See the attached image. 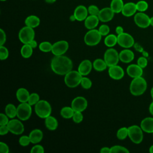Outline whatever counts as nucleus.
<instances>
[{
	"instance_id": "obj_1",
	"label": "nucleus",
	"mask_w": 153,
	"mask_h": 153,
	"mask_svg": "<svg viewBox=\"0 0 153 153\" xmlns=\"http://www.w3.org/2000/svg\"><path fill=\"white\" fill-rule=\"evenodd\" d=\"M72 68L73 63L71 59L63 55L55 56L51 62V68L57 75H65L72 71Z\"/></svg>"
},
{
	"instance_id": "obj_2",
	"label": "nucleus",
	"mask_w": 153,
	"mask_h": 153,
	"mask_svg": "<svg viewBox=\"0 0 153 153\" xmlns=\"http://www.w3.org/2000/svg\"><path fill=\"white\" fill-rule=\"evenodd\" d=\"M146 88L147 82L142 76L133 78L130 85V91L131 94L135 96L143 94Z\"/></svg>"
},
{
	"instance_id": "obj_3",
	"label": "nucleus",
	"mask_w": 153,
	"mask_h": 153,
	"mask_svg": "<svg viewBox=\"0 0 153 153\" xmlns=\"http://www.w3.org/2000/svg\"><path fill=\"white\" fill-rule=\"evenodd\" d=\"M35 112L38 117L45 119L51 115V106L47 100H40L35 105Z\"/></svg>"
},
{
	"instance_id": "obj_4",
	"label": "nucleus",
	"mask_w": 153,
	"mask_h": 153,
	"mask_svg": "<svg viewBox=\"0 0 153 153\" xmlns=\"http://www.w3.org/2000/svg\"><path fill=\"white\" fill-rule=\"evenodd\" d=\"M82 75L77 71H71L65 75L64 81L69 88H75L80 84Z\"/></svg>"
},
{
	"instance_id": "obj_5",
	"label": "nucleus",
	"mask_w": 153,
	"mask_h": 153,
	"mask_svg": "<svg viewBox=\"0 0 153 153\" xmlns=\"http://www.w3.org/2000/svg\"><path fill=\"white\" fill-rule=\"evenodd\" d=\"M102 39V35L99 30L93 29L89 30L84 35V41L85 44L89 46H94L97 45Z\"/></svg>"
},
{
	"instance_id": "obj_6",
	"label": "nucleus",
	"mask_w": 153,
	"mask_h": 153,
	"mask_svg": "<svg viewBox=\"0 0 153 153\" xmlns=\"http://www.w3.org/2000/svg\"><path fill=\"white\" fill-rule=\"evenodd\" d=\"M143 131L140 126L133 125L128 127V136L134 143L139 144L143 140Z\"/></svg>"
},
{
	"instance_id": "obj_7",
	"label": "nucleus",
	"mask_w": 153,
	"mask_h": 153,
	"mask_svg": "<svg viewBox=\"0 0 153 153\" xmlns=\"http://www.w3.org/2000/svg\"><path fill=\"white\" fill-rule=\"evenodd\" d=\"M32 114V106L28 102L21 103L17 107V117L22 121L29 119Z\"/></svg>"
},
{
	"instance_id": "obj_8",
	"label": "nucleus",
	"mask_w": 153,
	"mask_h": 153,
	"mask_svg": "<svg viewBox=\"0 0 153 153\" xmlns=\"http://www.w3.org/2000/svg\"><path fill=\"white\" fill-rule=\"evenodd\" d=\"M103 59L108 67L116 65L120 60L119 53L115 49L110 47L105 51Z\"/></svg>"
},
{
	"instance_id": "obj_9",
	"label": "nucleus",
	"mask_w": 153,
	"mask_h": 153,
	"mask_svg": "<svg viewBox=\"0 0 153 153\" xmlns=\"http://www.w3.org/2000/svg\"><path fill=\"white\" fill-rule=\"evenodd\" d=\"M35 31L33 28L27 26L23 27L19 32V39L23 44H29L34 39Z\"/></svg>"
},
{
	"instance_id": "obj_10",
	"label": "nucleus",
	"mask_w": 153,
	"mask_h": 153,
	"mask_svg": "<svg viewBox=\"0 0 153 153\" xmlns=\"http://www.w3.org/2000/svg\"><path fill=\"white\" fill-rule=\"evenodd\" d=\"M117 44L125 48H129L134 44L133 37L129 33L123 32L117 35Z\"/></svg>"
},
{
	"instance_id": "obj_11",
	"label": "nucleus",
	"mask_w": 153,
	"mask_h": 153,
	"mask_svg": "<svg viewBox=\"0 0 153 153\" xmlns=\"http://www.w3.org/2000/svg\"><path fill=\"white\" fill-rule=\"evenodd\" d=\"M134 22L139 27L146 28L150 26V17L143 12H138L134 16Z\"/></svg>"
},
{
	"instance_id": "obj_12",
	"label": "nucleus",
	"mask_w": 153,
	"mask_h": 153,
	"mask_svg": "<svg viewBox=\"0 0 153 153\" xmlns=\"http://www.w3.org/2000/svg\"><path fill=\"white\" fill-rule=\"evenodd\" d=\"M7 126L9 128L10 132L16 135L22 134L25 130L23 124L17 119L13 118L12 120H10Z\"/></svg>"
},
{
	"instance_id": "obj_13",
	"label": "nucleus",
	"mask_w": 153,
	"mask_h": 153,
	"mask_svg": "<svg viewBox=\"0 0 153 153\" xmlns=\"http://www.w3.org/2000/svg\"><path fill=\"white\" fill-rule=\"evenodd\" d=\"M69 44L66 41L62 40L54 42L53 44L51 53L54 56L63 55L68 50Z\"/></svg>"
},
{
	"instance_id": "obj_14",
	"label": "nucleus",
	"mask_w": 153,
	"mask_h": 153,
	"mask_svg": "<svg viewBox=\"0 0 153 153\" xmlns=\"http://www.w3.org/2000/svg\"><path fill=\"white\" fill-rule=\"evenodd\" d=\"M88 102L87 99L82 96H77L75 97L71 102V107L74 111L83 112L87 108Z\"/></svg>"
},
{
	"instance_id": "obj_15",
	"label": "nucleus",
	"mask_w": 153,
	"mask_h": 153,
	"mask_svg": "<svg viewBox=\"0 0 153 153\" xmlns=\"http://www.w3.org/2000/svg\"><path fill=\"white\" fill-rule=\"evenodd\" d=\"M108 74L111 78L118 80L123 78L124 76V71L120 66L116 65L109 67Z\"/></svg>"
},
{
	"instance_id": "obj_16",
	"label": "nucleus",
	"mask_w": 153,
	"mask_h": 153,
	"mask_svg": "<svg viewBox=\"0 0 153 153\" xmlns=\"http://www.w3.org/2000/svg\"><path fill=\"white\" fill-rule=\"evenodd\" d=\"M114 14V12L110 7H105L100 10L97 16L100 22H108L113 19Z\"/></svg>"
},
{
	"instance_id": "obj_17",
	"label": "nucleus",
	"mask_w": 153,
	"mask_h": 153,
	"mask_svg": "<svg viewBox=\"0 0 153 153\" xmlns=\"http://www.w3.org/2000/svg\"><path fill=\"white\" fill-rule=\"evenodd\" d=\"M127 73L129 76L134 78L142 76L143 74V68L137 64H131L127 68Z\"/></svg>"
},
{
	"instance_id": "obj_18",
	"label": "nucleus",
	"mask_w": 153,
	"mask_h": 153,
	"mask_svg": "<svg viewBox=\"0 0 153 153\" xmlns=\"http://www.w3.org/2000/svg\"><path fill=\"white\" fill-rule=\"evenodd\" d=\"M88 14V9L82 5L77 6L74 11V14L75 16L76 20L79 22L84 21L85 19L87 17Z\"/></svg>"
},
{
	"instance_id": "obj_19",
	"label": "nucleus",
	"mask_w": 153,
	"mask_h": 153,
	"mask_svg": "<svg viewBox=\"0 0 153 153\" xmlns=\"http://www.w3.org/2000/svg\"><path fill=\"white\" fill-rule=\"evenodd\" d=\"M93 63L88 59L82 60L79 65L78 71L82 75L86 76L88 75L92 69Z\"/></svg>"
},
{
	"instance_id": "obj_20",
	"label": "nucleus",
	"mask_w": 153,
	"mask_h": 153,
	"mask_svg": "<svg viewBox=\"0 0 153 153\" xmlns=\"http://www.w3.org/2000/svg\"><path fill=\"white\" fill-rule=\"evenodd\" d=\"M137 8L136 4L132 2H129L124 4L121 13L125 17H131L135 14Z\"/></svg>"
},
{
	"instance_id": "obj_21",
	"label": "nucleus",
	"mask_w": 153,
	"mask_h": 153,
	"mask_svg": "<svg viewBox=\"0 0 153 153\" xmlns=\"http://www.w3.org/2000/svg\"><path fill=\"white\" fill-rule=\"evenodd\" d=\"M120 60L125 63H128L133 60L134 58V53L130 49L126 48L119 53Z\"/></svg>"
},
{
	"instance_id": "obj_22",
	"label": "nucleus",
	"mask_w": 153,
	"mask_h": 153,
	"mask_svg": "<svg viewBox=\"0 0 153 153\" xmlns=\"http://www.w3.org/2000/svg\"><path fill=\"white\" fill-rule=\"evenodd\" d=\"M99 19L97 16L90 15L84 20V26L88 30L95 29L99 22Z\"/></svg>"
},
{
	"instance_id": "obj_23",
	"label": "nucleus",
	"mask_w": 153,
	"mask_h": 153,
	"mask_svg": "<svg viewBox=\"0 0 153 153\" xmlns=\"http://www.w3.org/2000/svg\"><path fill=\"white\" fill-rule=\"evenodd\" d=\"M140 127L142 130L148 133H153V118L146 117L140 123Z\"/></svg>"
},
{
	"instance_id": "obj_24",
	"label": "nucleus",
	"mask_w": 153,
	"mask_h": 153,
	"mask_svg": "<svg viewBox=\"0 0 153 153\" xmlns=\"http://www.w3.org/2000/svg\"><path fill=\"white\" fill-rule=\"evenodd\" d=\"M29 136L31 143L36 144L42 140L43 138V132L40 129L35 128L30 132Z\"/></svg>"
},
{
	"instance_id": "obj_25",
	"label": "nucleus",
	"mask_w": 153,
	"mask_h": 153,
	"mask_svg": "<svg viewBox=\"0 0 153 153\" xmlns=\"http://www.w3.org/2000/svg\"><path fill=\"white\" fill-rule=\"evenodd\" d=\"M29 96V91L25 88H20L16 91V97L20 103L27 102Z\"/></svg>"
},
{
	"instance_id": "obj_26",
	"label": "nucleus",
	"mask_w": 153,
	"mask_h": 153,
	"mask_svg": "<svg viewBox=\"0 0 153 153\" xmlns=\"http://www.w3.org/2000/svg\"><path fill=\"white\" fill-rule=\"evenodd\" d=\"M25 23L26 26H27L34 29L39 25L40 19L36 16L30 15L26 18L25 20Z\"/></svg>"
},
{
	"instance_id": "obj_27",
	"label": "nucleus",
	"mask_w": 153,
	"mask_h": 153,
	"mask_svg": "<svg viewBox=\"0 0 153 153\" xmlns=\"http://www.w3.org/2000/svg\"><path fill=\"white\" fill-rule=\"evenodd\" d=\"M45 125L47 129L54 131L56 130L58 127V121L55 117L50 115L45 118Z\"/></svg>"
},
{
	"instance_id": "obj_28",
	"label": "nucleus",
	"mask_w": 153,
	"mask_h": 153,
	"mask_svg": "<svg viewBox=\"0 0 153 153\" xmlns=\"http://www.w3.org/2000/svg\"><path fill=\"white\" fill-rule=\"evenodd\" d=\"M124 2L123 0H112L110 4V8L114 13H121L124 7Z\"/></svg>"
},
{
	"instance_id": "obj_29",
	"label": "nucleus",
	"mask_w": 153,
	"mask_h": 153,
	"mask_svg": "<svg viewBox=\"0 0 153 153\" xmlns=\"http://www.w3.org/2000/svg\"><path fill=\"white\" fill-rule=\"evenodd\" d=\"M108 65L106 63L104 59H97L94 60L93 63V68L97 71L102 72L105 70L107 68Z\"/></svg>"
},
{
	"instance_id": "obj_30",
	"label": "nucleus",
	"mask_w": 153,
	"mask_h": 153,
	"mask_svg": "<svg viewBox=\"0 0 153 153\" xmlns=\"http://www.w3.org/2000/svg\"><path fill=\"white\" fill-rule=\"evenodd\" d=\"M33 48L29 44H25L21 48L20 53L23 58H29L33 53Z\"/></svg>"
},
{
	"instance_id": "obj_31",
	"label": "nucleus",
	"mask_w": 153,
	"mask_h": 153,
	"mask_svg": "<svg viewBox=\"0 0 153 153\" xmlns=\"http://www.w3.org/2000/svg\"><path fill=\"white\" fill-rule=\"evenodd\" d=\"M5 114L10 118H14L17 116V108L12 103H8L6 105L5 108Z\"/></svg>"
},
{
	"instance_id": "obj_32",
	"label": "nucleus",
	"mask_w": 153,
	"mask_h": 153,
	"mask_svg": "<svg viewBox=\"0 0 153 153\" xmlns=\"http://www.w3.org/2000/svg\"><path fill=\"white\" fill-rule=\"evenodd\" d=\"M75 111L73 108L71 106H65L60 110L61 116L66 119H69L72 118Z\"/></svg>"
},
{
	"instance_id": "obj_33",
	"label": "nucleus",
	"mask_w": 153,
	"mask_h": 153,
	"mask_svg": "<svg viewBox=\"0 0 153 153\" xmlns=\"http://www.w3.org/2000/svg\"><path fill=\"white\" fill-rule=\"evenodd\" d=\"M105 44L108 47H112L117 44V36L114 34H108L104 39Z\"/></svg>"
},
{
	"instance_id": "obj_34",
	"label": "nucleus",
	"mask_w": 153,
	"mask_h": 153,
	"mask_svg": "<svg viewBox=\"0 0 153 153\" xmlns=\"http://www.w3.org/2000/svg\"><path fill=\"white\" fill-rule=\"evenodd\" d=\"M53 44L48 41H44L39 44V49L43 52H50L51 51Z\"/></svg>"
},
{
	"instance_id": "obj_35",
	"label": "nucleus",
	"mask_w": 153,
	"mask_h": 153,
	"mask_svg": "<svg viewBox=\"0 0 153 153\" xmlns=\"http://www.w3.org/2000/svg\"><path fill=\"white\" fill-rule=\"evenodd\" d=\"M128 136V128L126 127L119 128L117 132V137L119 140H124Z\"/></svg>"
},
{
	"instance_id": "obj_36",
	"label": "nucleus",
	"mask_w": 153,
	"mask_h": 153,
	"mask_svg": "<svg viewBox=\"0 0 153 153\" xmlns=\"http://www.w3.org/2000/svg\"><path fill=\"white\" fill-rule=\"evenodd\" d=\"M137 11L139 12H145L148 8V4L146 1L144 0L139 1L137 2L136 3Z\"/></svg>"
},
{
	"instance_id": "obj_37",
	"label": "nucleus",
	"mask_w": 153,
	"mask_h": 153,
	"mask_svg": "<svg viewBox=\"0 0 153 153\" xmlns=\"http://www.w3.org/2000/svg\"><path fill=\"white\" fill-rule=\"evenodd\" d=\"M39 96L36 93H33L30 94V96L28 99L27 102L31 105H35L39 101Z\"/></svg>"
},
{
	"instance_id": "obj_38",
	"label": "nucleus",
	"mask_w": 153,
	"mask_h": 153,
	"mask_svg": "<svg viewBox=\"0 0 153 153\" xmlns=\"http://www.w3.org/2000/svg\"><path fill=\"white\" fill-rule=\"evenodd\" d=\"M82 87L84 89H89L92 86V82L90 79L86 76H82L80 83Z\"/></svg>"
},
{
	"instance_id": "obj_39",
	"label": "nucleus",
	"mask_w": 153,
	"mask_h": 153,
	"mask_svg": "<svg viewBox=\"0 0 153 153\" xmlns=\"http://www.w3.org/2000/svg\"><path fill=\"white\" fill-rule=\"evenodd\" d=\"M111 153H116V152H124V153H129V151L124 146L121 145H114L111 147Z\"/></svg>"
},
{
	"instance_id": "obj_40",
	"label": "nucleus",
	"mask_w": 153,
	"mask_h": 153,
	"mask_svg": "<svg viewBox=\"0 0 153 153\" xmlns=\"http://www.w3.org/2000/svg\"><path fill=\"white\" fill-rule=\"evenodd\" d=\"M9 52L8 49L4 45H0V59L1 60H5L8 58Z\"/></svg>"
},
{
	"instance_id": "obj_41",
	"label": "nucleus",
	"mask_w": 153,
	"mask_h": 153,
	"mask_svg": "<svg viewBox=\"0 0 153 153\" xmlns=\"http://www.w3.org/2000/svg\"><path fill=\"white\" fill-rule=\"evenodd\" d=\"M19 143L21 146H26L27 145H29L30 143H31L30 142V139L29 136H22L19 138Z\"/></svg>"
},
{
	"instance_id": "obj_42",
	"label": "nucleus",
	"mask_w": 153,
	"mask_h": 153,
	"mask_svg": "<svg viewBox=\"0 0 153 153\" xmlns=\"http://www.w3.org/2000/svg\"><path fill=\"white\" fill-rule=\"evenodd\" d=\"M99 31L102 36H107L110 32V28L107 25H102L99 27Z\"/></svg>"
},
{
	"instance_id": "obj_43",
	"label": "nucleus",
	"mask_w": 153,
	"mask_h": 153,
	"mask_svg": "<svg viewBox=\"0 0 153 153\" xmlns=\"http://www.w3.org/2000/svg\"><path fill=\"white\" fill-rule=\"evenodd\" d=\"M88 12L90 15L98 16L99 13L100 11L99 8L95 5H91L88 8Z\"/></svg>"
},
{
	"instance_id": "obj_44",
	"label": "nucleus",
	"mask_w": 153,
	"mask_h": 153,
	"mask_svg": "<svg viewBox=\"0 0 153 153\" xmlns=\"http://www.w3.org/2000/svg\"><path fill=\"white\" fill-rule=\"evenodd\" d=\"M72 120L75 123H81L83 120V115L82 114V112L75 111L72 117Z\"/></svg>"
},
{
	"instance_id": "obj_45",
	"label": "nucleus",
	"mask_w": 153,
	"mask_h": 153,
	"mask_svg": "<svg viewBox=\"0 0 153 153\" xmlns=\"http://www.w3.org/2000/svg\"><path fill=\"white\" fill-rule=\"evenodd\" d=\"M137 64L143 69L146 68L148 65V60L146 57L144 56L139 57L137 61Z\"/></svg>"
},
{
	"instance_id": "obj_46",
	"label": "nucleus",
	"mask_w": 153,
	"mask_h": 153,
	"mask_svg": "<svg viewBox=\"0 0 153 153\" xmlns=\"http://www.w3.org/2000/svg\"><path fill=\"white\" fill-rule=\"evenodd\" d=\"M44 148L41 145H34L30 150L31 153H44Z\"/></svg>"
},
{
	"instance_id": "obj_47",
	"label": "nucleus",
	"mask_w": 153,
	"mask_h": 153,
	"mask_svg": "<svg viewBox=\"0 0 153 153\" xmlns=\"http://www.w3.org/2000/svg\"><path fill=\"white\" fill-rule=\"evenodd\" d=\"M8 117L3 113L0 114V126H6L9 122Z\"/></svg>"
},
{
	"instance_id": "obj_48",
	"label": "nucleus",
	"mask_w": 153,
	"mask_h": 153,
	"mask_svg": "<svg viewBox=\"0 0 153 153\" xmlns=\"http://www.w3.org/2000/svg\"><path fill=\"white\" fill-rule=\"evenodd\" d=\"M10 151L8 146L4 142H0V152L1 153H8Z\"/></svg>"
},
{
	"instance_id": "obj_49",
	"label": "nucleus",
	"mask_w": 153,
	"mask_h": 153,
	"mask_svg": "<svg viewBox=\"0 0 153 153\" xmlns=\"http://www.w3.org/2000/svg\"><path fill=\"white\" fill-rule=\"evenodd\" d=\"M6 33L2 29H0V45H3L6 41Z\"/></svg>"
},
{
	"instance_id": "obj_50",
	"label": "nucleus",
	"mask_w": 153,
	"mask_h": 153,
	"mask_svg": "<svg viewBox=\"0 0 153 153\" xmlns=\"http://www.w3.org/2000/svg\"><path fill=\"white\" fill-rule=\"evenodd\" d=\"M10 131L8 126H0V135L3 136L7 134Z\"/></svg>"
},
{
	"instance_id": "obj_51",
	"label": "nucleus",
	"mask_w": 153,
	"mask_h": 153,
	"mask_svg": "<svg viewBox=\"0 0 153 153\" xmlns=\"http://www.w3.org/2000/svg\"><path fill=\"white\" fill-rule=\"evenodd\" d=\"M133 46H134V49H135L137 51H139V52L142 53V52L144 51L143 47H142L139 43H137V42L134 43V44Z\"/></svg>"
},
{
	"instance_id": "obj_52",
	"label": "nucleus",
	"mask_w": 153,
	"mask_h": 153,
	"mask_svg": "<svg viewBox=\"0 0 153 153\" xmlns=\"http://www.w3.org/2000/svg\"><path fill=\"white\" fill-rule=\"evenodd\" d=\"M100 152L101 153H111V148H109V147H103L101 148Z\"/></svg>"
},
{
	"instance_id": "obj_53",
	"label": "nucleus",
	"mask_w": 153,
	"mask_h": 153,
	"mask_svg": "<svg viewBox=\"0 0 153 153\" xmlns=\"http://www.w3.org/2000/svg\"><path fill=\"white\" fill-rule=\"evenodd\" d=\"M115 32L117 33V35H120L122 33L124 32V29H123V27L121 26H118L116 27L115 28Z\"/></svg>"
},
{
	"instance_id": "obj_54",
	"label": "nucleus",
	"mask_w": 153,
	"mask_h": 153,
	"mask_svg": "<svg viewBox=\"0 0 153 153\" xmlns=\"http://www.w3.org/2000/svg\"><path fill=\"white\" fill-rule=\"evenodd\" d=\"M29 44L32 47V48H36L37 47V46H38V43H37V42L35 40V39H33L32 41H31L29 43Z\"/></svg>"
},
{
	"instance_id": "obj_55",
	"label": "nucleus",
	"mask_w": 153,
	"mask_h": 153,
	"mask_svg": "<svg viewBox=\"0 0 153 153\" xmlns=\"http://www.w3.org/2000/svg\"><path fill=\"white\" fill-rule=\"evenodd\" d=\"M149 113L153 115V102H152L151 103V104L149 105Z\"/></svg>"
},
{
	"instance_id": "obj_56",
	"label": "nucleus",
	"mask_w": 153,
	"mask_h": 153,
	"mask_svg": "<svg viewBox=\"0 0 153 153\" xmlns=\"http://www.w3.org/2000/svg\"><path fill=\"white\" fill-rule=\"evenodd\" d=\"M69 20H70V21H71V22H74V21L76 20V17H75V16H74V14H72L71 16H70V17H69Z\"/></svg>"
},
{
	"instance_id": "obj_57",
	"label": "nucleus",
	"mask_w": 153,
	"mask_h": 153,
	"mask_svg": "<svg viewBox=\"0 0 153 153\" xmlns=\"http://www.w3.org/2000/svg\"><path fill=\"white\" fill-rule=\"evenodd\" d=\"M56 1V0H45V2L47 4H53Z\"/></svg>"
},
{
	"instance_id": "obj_58",
	"label": "nucleus",
	"mask_w": 153,
	"mask_h": 153,
	"mask_svg": "<svg viewBox=\"0 0 153 153\" xmlns=\"http://www.w3.org/2000/svg\"><path fill=\"white\" fill-rule=\"evenodd\" d=\"M142 54H143V56L146 57H148V56H149L148 53V52H146V51H143L142 52Z\"/></svg>"
},
{
	"instance_id": "obj_59",
	"label": "nucleus",
	"mask_w": 153,
	"mask_h": 153,
	"mask_svg": "<svg viewBox=\"0 0 153 153\" xmlns=\"http://www.w3.org/2000/svg\"><path fill=\"white\" fill-rule=\"evenodd\" d=\"M149 152L150 153H153V145H151V146L149 147Z\"/></svg>"
},
{
	"instance_id": "obj_60",
	"label": "nucleus",
	"mask_w": 153,
	"mask_h": 153,
	"mask_svg": "<svg viewBox=\"0 0 153 153\" xmlns=\"http://www.w3.org/2000/svg\"><path fill=\"white\" fill-rule=\"evenodd\" d=\"M150 25L153 26V16L150 17Z\"/></svg>"
},
{
	"instance_id": "obj_61",
	"label": "nucleus",
	"mask_w": 153,
	"mask_h": 153,
	"mask_svg": "<svg viewBox=\"0 0 153 153\" xmlns=\"http://www.w3.org/2000/svg\"><path fill=\"white\" fill-rule=\"evenodd\" d=\"M151 95L152 99H153V87H152V88H151Z\"/></svg>"
},
{
	"instance_id": "obj_62",
	"label": "nucleus",
	"mask_w": 153,
	"mask_h": 153,
	"mask_svg": "<svg viewBox=\"0 0 153 153\" xmlns=\"http://www.w3.org/2000/svg\"><path fill=\"white\" fill-rule=\"evenodd\" d=\"M1 1H7V0H1Z\"/></svg>"
},
{
	"instance_id": "obj_63",
	"label": "nucleus",
	"mask_w": 153,
	"mask_h": 153,
	"mask_svg": "<svg viewBox=\"0 0 153 153\" xmlns=\"http://www.w3.org/2000/svg\"><path fill=\"white\" fill-rule=\"evenodd\" d=\"M152 134H153V133H152Z\"/></svg>"
}]
</instances>
